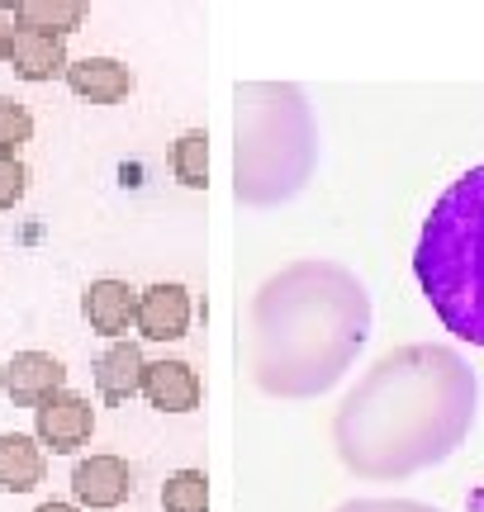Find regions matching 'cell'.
Returning <instances> with one entry per match:
<instances>
[{
    "instance_id": "obj_1",
    "label": "cell",
    "mask_w": 484,
    "mask_h": 512,
    "mask_svg": "<svg viewBox=\"0 0 484 512\" xmlns=\"http://www.w3.org/2000/svg\"><path fill=\"white\" fill-rule=\"evenodd\" d=\"M480 384L456 347L413 342L380 356L333 413L337 460L356 479L399 484L461 451Z\"/></svg>"
},
{
    "instance_id": "obj_2",
    "label": "cell",
    "mask_w": 484,
    "mask_h": 512,
    "mask_svg": "<svg viewBox=\"0 0 484 512\" xmlns=\"http://www.w3.org/2000/svg\"><path fill=\"white\" fill-rule=\"evenodd\" d=\"M371 337V290L337 261H290L252 299L247 366L271 399H318Z\"/></svg>"
},
{
    "instance_id": "obj_3",
    "label": "cell",
    "mask_w": 484,
    "mask_h": 512,
    "mask_svg": "<svg viewBox=\"0 0 484 512\" xmlns=\"http://www.w3.org/2000/svg\"><path fill=\"white\" fill-rule=\"evenodd\" d=\"M318 128L295 81H242L233 105V195L247 209L290 204L314 181Z\"/></svg>"
},
{
    "instance_id": "obj_4",
    "label": "cell",
    "mask_w": 484,
    "mask_h": 512,
    "mask_svg": "<svg viewBox=\"0 0 484 512\" xmlns=\"http://www.w3.org/2000/svg\"><path fill=\"white\" fill-rule=\"evenodd\" d=\"M418 290L470 347H484V162L437 195L413 247Z\"/></svg>"
},
{
    "instance_id": "obj_5",
    "label": "cell",
    "mask_w": 484,
    "mask_h": 512,
    "mask_svg": "<svg viewBox=\"0 0 484 512\" xmlns=\"http://www.w3.org/2000/svg\"><path fill=\"white\" fill-rule=\"evenodd\" d=\"M95 432V408L91 399H81L72 389H62L53 394L48 403H38L34 408V441L38 446H48L53 456H76Z\"/></svg>"
},
{
    "instance_id": "obj_6",
    "label": "cell",
    "mask_w": 484,
    "mask_h": 512,
    "mask_svg": "<svg viewBox=\"0 0 484 512\" xmlns=\"http://www.w3.org/2000/svg\"><path fill=\"white\" fill-rule=\"evenodd\" d=\"M0 389L15 399V408H38L67 389V366L48 351H15L0 370Z\"/></svg>"
},
{
    "instance_id": "obj_7",
    "label": "cell",
    "mask_w": 484,
    "mask_h": 512,
    "mask_svg": "<svg viewBox=\"0 0 484 512\" xmlns=\"http://www.w3.org/2000/svg\"><path fill=\"white\" fill-rule=\"evenodd\" d=\"M72 494L81 508L110 512L133 494V470L124 456H86L72 470Z\"/></svg>"
},
{
    "instance_id": "obj_8",
    "label": "cell",
    "mask_w": 484,
    "mask_h": 512,
    "mask_svg": "<svg viewBox=\"0 0 484 512\" xmlns=\"http://www.w3.org/2000/svg\"><path fill=\"white\" fill-rule=\"evenodd\" d=\"M5 67H10L19 81H53V76H67V67H72L67 38L38 34V29L15 24V29H10V48H5Z\"/></svg>"
},
{
    "instance_id": "obj_9",
    "label": "cell",
    "mask_w": 484,
    "mask_h": 512,
    "mask_svg": "<svg viewBox=\"0 0 484 512\" xmlns=\"http://www.w3.org/2000/svg\"><path fill=\"white\" fill-rule=\"evenodd\" d=\"M190 328V290L176 280H157L138 290V332L148 342H176Z\"/></svg>"
},
{
    "instance_id": "obj_10",
    "label": "cell",
    "mask_w": 484,
    "mask_h": 512,
    "mask_svg": "<svg viewBox=\"0 0 484 512\" xmlns=\"http://www.w3.org/2000/svg\"><path fill=\"white\" fill-rule=\"evenodd\" d=\"M81 313H86L91 332L124 342V332L138 323V290H133L129 280H110V275L91 280L86 294H81Z\"/></svg>"
},
{
    "instance_id": "obj_11",
    "label": "cell",
    "mask_w": 484,
    "mask_h": 512,
    "mask_svg": "<svg viewBox=\"0 0 484 512\" xmlns=\"http://www.w3.org/2000/svg\"><path fill=\"white\" fill-rule=\"evenodd\" d=\"M143 394L157 413H195L200 408V375L186 361H148L143 375Z\"/></svg>"
},
{
    "instance_id": "obj_12",
    "label": "cell",
    "mask_w": 484,
    "mask_h": 512,
    "mask_svg": "<svg viewBox=\"0 0 484 512\" xmlns=\"http://www.w3.org/2000/svg\"><path fill=\"white\" fill-rule=\"evenodd\" d=\"M143 375H148V361H143V347L138 342H114L100 361H95V389L100 399L110 403H129L133 394H143Z\"/></svg>"
},
{
    "instance_id": "obj_13",
    "label": "cell",
    "mask_w": 484,
    "mask_h": 512,
    "mask_svg": "<svg viewBox=\"0 0 484 512\" xmlns=\"http://www.w3.org/2000/svg\"><path fill=\"white\" fill-rule=\"evenodd\" d=\"M67 86H72V95L91 100V105H119L133 91V72L124 62H114V57H81V62L67 67Z\"/></svg>"
},
{
    "instance_id": "obj_14",
    "label": "cell",
    "mask_w": 484,
    "mask_h": 512,
    "mask_svg": "<svg viewBox=\"0 0 484 512\" xmlns=\"http://www.w3.org/2000/svg\"><path fill=\"white\" fill-rule=\"evenodd\" d=\"M43 484V446L24 432H0V489L29 494Z\"/></svg>"
},
{
    "instance_id": "obj_15",
    "label": "cell",
    "mask_w": 484,
    "mask_h": 512,
    "mask_svg": "<svg viewBox=\"0 0 484 512\" xmlns=\"http://www.w3.org/2000/svg\"><path fill=\"white\" fill-rule=\"evenodd\" d=\"M81 19H86V5H76V0H19L15 5V24L38 29V34L67 38Z\"/></svg>"
},
{
    "instance_id": "obj_16",
    "label": "cell",
    "mask_w": 484,
    "mask_h": 512,
    "mask_svg": "<svg viewBox=\"0 0 484 512\" xmlns=\"http://www.w3.org/2000/svg\"><path fill=\"white\" fill-rule=\"evenodd\" d=\"M171 171H176V181L186 185V190H205L209 185V133L205 128H190V133L176 138Z\"/></svg>"
},
{
    "instance_id": "obj_17",
    "label": "cell",
    "mask_w": 484,
    "mask_h": 512,
    "mask_svg": "<svg viewBox=\"0 0 484 512\" xmlns=\"http://www.w3.org/2000/svg\"><path fill=\"white\" fill-rule=\"evenodd\" d=\"M162 512H209L205 470H176V475L162 484Z\"/></svg>"
},
{
    "instance_id": "obj_18",
    "label": "cell",
    "mask_w": 484,
    "mask_h": 512,
    "mask_svg": "<svg viewBox=\"0 0 484 512\" xmlns=\"http://www.w3.org/2000/svg\"><path fill=\"white\" fill-rule=\"evenodd\" d=\"M34 138V114L15 95H0V157H19V147Z\"/></svg>"
},
{
    "instance_id": "obj_19",
    "label": "cell",
    "mask_w": 484,
    "mask_h": 512,
    "mask_svg": "<svg viewBox=\"0 0 484 512\" xmlns=\"http://www.w3.org/2000/svg\"><path fill=\"white\" fill-rule=\"evenodd\" d=\"M24 190H29V171L19 157H0V214L5 209H15L24 200Z\"/></svg>"
},
{
    "instance_id": "obj_20",
    "label": "cell",
    "mask_w": 484,
    "mask_h": 512,
    "mask_svg": "<svg viewBox=\"0 0 484 512\" xmlns=\"http://www.w3.org/2000/svg\"><path fill=\"white\" fill-rule=\"evenodd\" d=\"M337 512H442L432 503H418V498H352Z\"/></svg>"
},
{
    "instance_id": "obj_21",
    "label": "cell",
    "mask_w": 484,
    "mask_h": 512,
    "mask_svg": "<svg viewBox=\"0 0 484 512\" xmlns=\"http://www.w3.org/2000/svg\"><path fill=\"white\" fill-rule=\"evenodd\" d=\"M5 48H10V24H5V10H0V62H5Z\"/></svg>"
},
{
    "instance_id": "obj_22",
    "label": "cell",
    "mask_w": 484,
    "mask_h": 512,
    "mask_svg": "<svg viewBox=\"0 0 484 512\" xmlns=\"http://www.w3.org/2000/svg\"><path fill=\"white\" fill-rule=\"evenodd\" d=\"M34 512H76V503H57V498H53V503H38Z\"/></svg>"
}]
</instances>
